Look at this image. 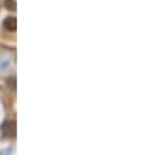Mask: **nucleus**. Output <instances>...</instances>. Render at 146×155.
<instances>
[{"mask_svg": "<svg viewBox=\"0 0 146 155\" xmlns=\"http://www.w3.org/2000/svg\"><path fill=\"white\" fill-rule=\"evenodd\" d=\"M4 5L7 7V9H9V11H16V8H17V4H16V2L15 0H5L4 2Z\"/></svg>", "mask_w": 146, "mask_h": 155, "instance_id": "3", "label": "nucleus"}, {"mask_svg": "<svg viewBox=\"0 0 146 155\" xmlns=\"http://www.w3.org/2000/svg\"><path fill=\"white\" fill-rule=\"evenodd\" d=\"M3 133H4V137L13 138L16 136V123L15 121H5V124L3 125Z\"/></svg>", "mask_w": 146, "mask_h": 155, "instance_id": "1", "label": "nucleus"}, {"mask_svg": "<svg viewBox=\"0 0 146 155\" xmlns=\"http://www.w3.org/2000/svg\"><path fill=\"white\" fill-rule=\"evenodd\" d=\"M3 26L5 30H8V31H16V29H17V18L13 16H9V17H7L5 20H4V22H3Z\"/></svg>", "mask_w": 146, "mask_h": 155, "instance_id": "2", "label": "nucleus"}, {"mask_svg": "<svg viewBox=\"0 0 146 155\" xmlns=\"http://www.w3.org/2000/svg\"><path fill=\"white\" fill-rule=\"evenodd\" d=\"M7 85L12 91H15L16 90V77H9V78L7 80Z\"/></svg>", "mask_w": 146, "mask_h": 155, "instance_id": "4", "label": "nucleus"}]
</instances>
